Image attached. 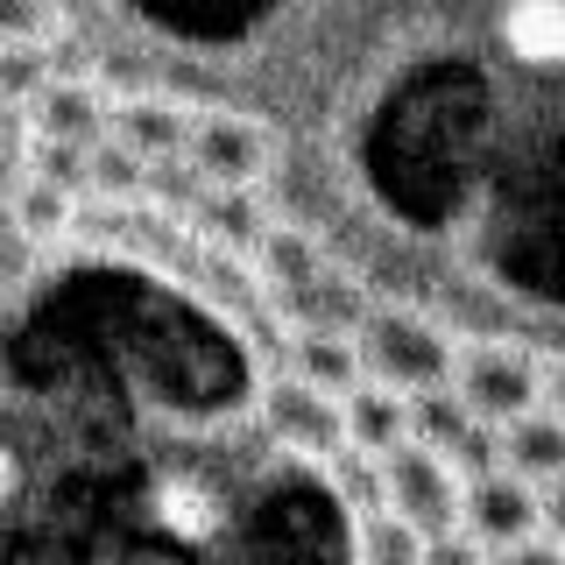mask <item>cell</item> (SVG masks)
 <instances>
[{
  "instance_id": "20",
  "label": "cell",
  "mask_w": 565,
  "mask_h": 565,
  "mask_svg": "<svg viewBox=\"0 0 565 565\" xmlns=\"http://www.w3.org/2000/svg\"><path fill=\"white\" fill-rule=\"evenodd\" d=\"M417 565H488V544L467 537V530H446V537H424Z\"/></svg>"
},
{
  "instance_id": "7",
  "label": "cell",
  "mask_w": 565,
  "mask_h": 565,
  "mask_svg": "<svg viewBox=\"0 0 565 565\" xmlns=\"http://www.w3.org/2000/svg\"><path fill=\"white\" fill-rule=\"evenodd\" d=\"M494 459H502L516 481L530 488H552L565 481V417L558 411H523V417H509V424H494Z\"/></svg>"
},
{
  "instance_id": "21",
  "label": "cell",
  "mask_w": 565,
  "mask_h": 565,
  "mask_svg": "<svg viewBox=\"0 0 565 565\" xmlns=\"http://www.w3.org/2000/svg\"><path fill=\"white\" fill-rule=\"evenodd\" d=\"M488 565H565V552L552 537H523V544H502V552H488Z\"/></svg>"
},
{
  "instance_id": "5",
  "label": "cell",
  "mask_w": 565,
  "mask_h": 565,
  "mask_svg": "<svg viewBox=\"0 0 565 565\" xmlns=\"http://www.w3.org/2000/svg\"><path fill=\"white\" fill-rule=\"evenodd\" d=\"M459 530L467 537H481L488 552H502V544H523L537 537V488L516 481L509 467L494 473H473L467 488H459Z\"/></svg>"
},
{
  "instance_id": "15",
  "label": "cell",
  "mask_w": 565,
  "mask_h": 565,
  "mask_svg": "<svg viewBox=\"0 0 565 565\" xmlns=\"http://www.w3.org/2000/svg\"><path fill=\"white\" fill-rule=\"evenodd\" d=\"M199 226L212 241H226V247H255L262 234H269V220L255 212V199H247L241 184H205V199H199Z\"/></svg>"
},
{
  "instance_id": "19",
  "label": "cell",
  "mask_w": 565,
  "mask_h": 565,
  "mask_svg": "<svg viewBox=\"0 0 565 565\" xmlns=\"http://www.w3.org/2000/svg\"><path fill=\"white\" fill-rule=\"evenodd\" d=\"M50 8L43 0H0V43H43Z\"/></svg>"
},
{
  "instance_id": "10",
  "label": "cell",
  "mask_w": 565,
  "mask_h": 565,
  "mask_svg": "<svg viewBox=\"0 0 565 565\" xmlns=\"http://www.w3.org/2000/svg\"><path fill=\"white\" fill-rule=\"evenodd\" d=\"M106 106L93 85H64V78H50L43 93H35V135L43 141H71V149H93V141H106Z\"/></svg>"
},
{
  "instance_id": "17",
  "label": "cell",
  "mask_w": 565,
  "mask_h": 565,
  "mask_svg": "<svg viewBox=\"0 0 565 565\" xmlns=\"http://www.w3.org/2000/svg\"><path fill=\"white\" fill-rule=\"evenodd\" d=\"M14 220H22L29 241H57L64 226H71V191L43 184V177H29V184H22V205H14Z\"/></svg>"
},
{
  "instance_id": "23",
  "label": "cell",
  "mask_w": 565,
  "mask_h": 565,
  "mask_svg": "<svg viewBox=\"0 0 565 565\" xmlns=\"http://www.w3.org/2000/svg\"><path fill=\"white\" fill-rule=\"evenodd\" d=\"M544 411H558V417H565V361H558V367H544Z\"/></svg>"
},
{
  "instance_id": "22",
  "label": "cell",
  "mask_w": 565,
  "mask_h": 565,
  "mask_svg": "<svg viewBox=\"0 0 565 565\" xmlns=\"http://www.w3.org/2000/svg\"><path fill=\"white\" fill-rule=\"evenodd\" d=\"M537 530L565 552V481H552V488H537Z\"/></svg>"
},
{
  "instance_id": "14",
  "label": "cell",
  "mask_w": 565,
  "mask_h": 565,
  "mask_svg": "<svg viewBox=\"0 0 565 565\" xmlns=\"http://www.w3.org/2000/svg\"><path fill=\"white\" fill-rule=\"evenodd\" d=\"M424 558V537L403 516H388V509H361V523H353V565H417Z\"/></svg>"
},
{
  "instance_id": "24",
  "label": "cell",
  "mask_w": 565,
  "mask_h": 565,
  "mask_svg": "<svg viewBox=\"0 0 565 565\" xmlns=\"http://www.w3.org/2000/svg\"><path fill=\"white\" fill-rule=\"evenodd\" d=\"M8 502H14V452L0 446V509H8Z\"/></svg>"
},
{
  "instance_id": "8",
  "label": "cell",
  "mask_w": 565,
  "mask_h": 565,
  "mask_svg": "<svg viewBox=\"0 0 565 565\" xmlns=\"http://www.w3.org/2000/svg\"><path fill=\"white\" fill-rule=\"evenodd\" d=\"M149 523H163L177 544H212L226 530V494L205 481V473H163L149 488Z\"/></svg>"
},
{
  "instance_id": "2",
  "label": "cell",
  "mask_w": 565,
  "mask_h": 565,
  "mask_svg": "<svg viewBox=\"0 0 565 565\" xmlns=\"http://www.w3.org/2000/svg\"><path fill=\"white\" fill-rule=\"evenodd\" d=\"M459 473L438 459L431 446H417V438H403V446H388L375 459V502L388 516H403L417 530V537H446L459 530Z\"/></svg>"
},
{
  "instance_id": "16",
  "label": "cell",
  "mask_w": 565,
  "mask_h": 565,
  "mask_svg": "<svg viewBox=\"0 0 565 565\" xmlns=\"http://www.w3.org/2000/svg\"><path fill=\"white\" fill-rule=\"evenodd\" d=\"M255 255H262V276H269L282 297H290V290H305L311 276H326V262H318V247H311L305 234H290V226H269V234L255 241Z\"/></svg>"
},
{
  "instance_id": "4",
  "label": "cell",
  "mask_w": 565,
  "mask_h": 565,
  "mask_svg": "<svg viewBox=\"0 0 565 565\" xmlns=\"http://www.w3.org/2000/svg\"><path fill=\"white\" fill-rule=\"evenodd\" d=\"M262 417H269V438L290 459H311V467L347 459V417H340V396H326V388L290 375V382H276L269 396H262Z\"/></svg>"
},
{
  "instance_id": "9",
  "label": "cell",
  "mask_w": 565,
  "mask_h": 565,
  "mask_svg": "<svg viewBox=\"0 0 565 565\" xmlns=\"http://www.w3.org/2000/svg\"><path fill=\"white\" fill-rule=\"evenodd\" d=\"M340 417H347V452H367V459H382L388 446L411 438V396L367 375L340 396Z\"/></svg>"
},
{
  "instance_id": "12",
  "label": "cell",
  "mask_w": 565,
  "mask_h": 565,
  "mask_svg": "<svg viewBox=\"0 0 565 565\" xmlns=\"http://www.w3.org/2000/svg\"><path fill=\"white\" fill-rule=\"evenodd\" d=\"M106 135H114L120 149H135L141 163H170V156H184L191 120L177 114V106H163V99H128L114 120H106Z\"/></svg>"
},
{
  "instance_id": "11",
  "label": "cell",
  "mask_w": 565,
  "mask_h": 565,
  "mask_svg": "<svg viewBox=\"0 0 565 565\" xmlns=\"http://www.w3.org/2000/svg\"><path fill=\"white\" fill-rule=\"evenodd\" d=\"M502 43H509V57L530 64V71H558L565 64V0H509Z\"/></svg>"
},
{
  "instance_id": "18",
  "label": "cell",
  "mask_w": 565,
  "mask_h": 565,
  "mask_svg": "<svg viewBox=\"0 0 565 565\" xmlns=\"http://www.w3.org/2000/svg\"><path fill=\"white\" fill-rule=\"evenodd\" d=\"M43 50H35V43H0V93H8V99H35V93H43Z\"/></svg>"
},
{
  "instance_id": "6",
  "label": "cell",
  "mask_w": 565,
  "mask_h": 565,
  "mask_svg": "<svg viewBox=\"0 0 565 565\" xmlns=\"http://www.w3.org/2000/svg\"><path fill=\"white\" fill-rule=\"evenodd\" d=\"M184 163L205 177V184H255L262 163H269V141H262V128H247V120H226V114H212V120H191V135H184Z\"/></svg>"
},
{
  "instance_id": "1",
  "label": "cell",
  "mask_w": 565,
  "mask_h": 565,
  "mask_svg": "<svg viewBox=\"0 0 565 565\" xmlns=\"http://www.w3.org/2000/svg\"><path fill=\"white\" fill-rule=\"evenodd\" d=\"M353 347H361L367 382H388V388H403V396L452 382V340L417 311H367L361 332H353Z\"/></svg>"
},
{
  "instance_id": "13",
  "label": "cell",
  "mask_w": 565,
  "mask_h": 565,
  "mask_svg": "<svg viewBox=\"0 0 565 565\" xmlns=\"http://www.w3.org/2000/svg\"><path fill=\"white\" fill-rule=\"evenodd\" d=\"M290 375L311 382V388H326V396H347L367 367H361L353 332H297V340H290Z\"/></svg>"
},
{
  "instance_id": "3",
  "label": "cell",
  "mask_w": 565,
  "mask_h": 565,
  "mask_svg": "<svg viewBox=\"0 0 565 565\" xmlns=\"http://www.w3.org/2000/svg\"><path fill=\"white\" fill-rule=\"evenodd\" d=\"M452 396L467 403L481 424H509L523 411H537L544 403V367L530 361L523 347H467L452 353Z\"/></svg>"
}]
</instances>
